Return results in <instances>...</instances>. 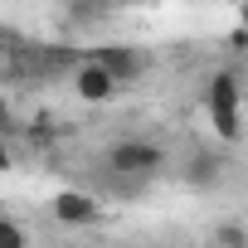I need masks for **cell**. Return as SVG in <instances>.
I'll use <instances>...</instances> for the list:
<instances>
[{"instance_id": "1", "label": "cell", "mask_w": 248, "mask_h": 248, "mask_svg": "<svg viewBox=\"0 0 248 248\" xmlns=\"http://www.w3.org/2000/svg\"><path fill=\"white\" fill-rule=\"evenodd\" d=\"M102 166H107L112 175H122V180H156V175L166 170V151H161V141H151V137H122V141L107 146Z\"/></svg>"}, {"instance_id": "2", "label": "cell", "mask_w": 248, "mask_h": 248, "mask_svg": "<svg viewBox=\"0 0 248 248\" xmlns=\"http://www.w3.org/2000/svg\"><path fill=\"white\" fill-rule=\"evenodd\" d=\"M117 88H122V83H117V73H107L97 59L78 63V73H73V97H78V102H93V107H97V102H112V97H117Z\"/></svg>"}, {"instance_id": "3", "label": "cell", "mask_w": 248, "mask_h": 248, "mask_svg": "<svg viewBox=\"0 0 248 248\" xmlns=\"http://www.w3.org/2000/svg\"><path fill=\"white\" fill-rule=\"evenodd\" d=\"M49 209H54V219H59V224H68V229H88V224H97V219H102V204H97L88 190H59Z\"/></svg>"}, {"instance_id": "4", "label": "cell", "mask_w": 248, "mask_h": 248, "mask_svg": "<svg viewBox=\"0 0 248 248\" xmlns=\"http://www.w3.org/2000/svg\"><path fill=\"white\" fill-rule=\"evenodd\" d=\"M93 59H97L107 73H117V83H137V78L146 73V54H137V49H127V44H97Z\"/></svg>"}, {"instance_id": "5", "label": "cell", "mask_w": 248, "mask_h": 248, "mask_svg": "<svg viewBox=\"0 0 248 248\" xmlns=\"http://www.w3.org/2000/svg\"><path fill=\"white\" fill-rule=\"evenodd\" d=\"M209 107H243V83L233 68H214L204 78V112Z\"/></svg>"}, {"instance_id": "6", "label": "cell", "mask_w": 248, "mask_h": 248, "mask_svg": "<svg viewBox=\"0 0 248 248\" xmlns=\"http://www.w3.org/2000/svg\"><path fill=\"white\" fill-rule=\"evenodd\" d=\"M209 127H214L219 141L238 146L243 141V107H209Z\"/></svg>"}, {"instance_id": "7", "label": "cell", "mask_w": 248, "mask_h": 248, "mask_svg": "<svg viewBox=\"0 0 248 248\" xmlns=\"http://www.w3.org/2000/svg\"><path fill=\"white\" fill-rule=\"evenodd\" d=\"M214 243H229V248H248V224H233V219L214 224Z\"/></svg>"}, {"instance_id": "8", "label": "cell", "mask_w": 248, "mask_h": 248, "mask_svg": "<svg viewBox=\"0 0 248 248\" xmlns=\"http://www.w3.org/2000/svg\"><path fill=\"white\" fill-rule=\"evenodd\" d=\"M25 243H30V229L0 214V248H25Z\"/></svg>"}, {"instance_id": "9", "label": "cell", "mask_w": 248, "mask_h": 248, "mask_svg": "<svg viewBox=\"0 0 248 248\" xmlns=\"http://www.w3.org/2000/svg\"><path fill=\"white\" fill-rule=\"evenodd\" d=\"M185 180H190L195 190H209V185H219V166H214V161H195V170H190Z\"/></svg>"}, {"instance_id": "10", "label": "cell", "mask_w": 248, "mask_h": 248, "mask_svg": "<svg viewBox=\"0 0 248 248\" xmlns=\"http://www.w3.org/2000/svg\"><path fill=\"white\" fill-rule=\"evenodd\" d=\"M238 25L248 30V0H238Z\"/></svg>"}, {"instance_id": "11", "label": "cell", "mask_w": 248, "mask_h": 248, "mask_svg": "<svg viewBox=\"0 0 248 248\" xmlns=\"http://www.w3.org/2000/svg\"><path fill=\"white\" fill-rule=\"evenodd\" d=\"M0 170H10V151L5 146H0Z\"/></svg>"}, {"instance_id": "12", "label": "cell", "mask_w": 248, "mask_h": 248, "mask_svg": "<svg viewBox=\"0 0 248 248\" xmlns=\"http://www.w3.org/2000/svg\"><path fill=\"white\" fill-rule=\"evenodd\" d=\"M0 122H5V97H0Z\"/></svg>"}]
</instances>
